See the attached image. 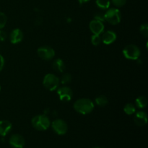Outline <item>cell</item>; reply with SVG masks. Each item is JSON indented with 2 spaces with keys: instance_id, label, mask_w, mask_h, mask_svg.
<instances>
[{
  "instance_id": "17",
  "label": "cell",
  "mask_w": 148,
  "mask_h": 148,
  "mask_svg": "<svg viewBox=\"0 0 148 148\" xmlns=\"http://www.w3.org/2000/svg\"><path fill=\"white\" fill-rule=\"evenodd\" d=\"M95 103L99 106L103 107L108 104V100L105 95H99V96L95 98Z\"/></svg>"
},
{
  "instance_id": "29",
  "label": "cell",
  "mask_w": 148,
  "mask_h": 148,
  "mask_svg": "<svg viewBox=\"0 0 148 148\" xmlns=\"http://www.w3.org/2000/svg\"><path fill=\"white\" fill-rule=\"evenodd\" d=\"M94 148H101V147H94Z\"/></svg>"
},
{
  "instance_id": "11",
  "label": "cell",
  "mask_w": 148,
  "mask_h": 148,
  "mask_svg": "<svg viewBox=\"0 0 148 148\" xmlns=\"http://www.w3.org/2000/svg\"><path fill=\"white\" fill-rule=\"evenodd\" d=\"M135 115L134 117V123L139 127H143L147 123V115L145 111H140L134 113Z\"/></svg>"
},
{
  "instance_id": "2",
  "label": "cell",
  "mask_w": 148,
  "mask_h": 148,
  "mask_svg": "<svg viewBox=\"0 0 148 148\" xmlns=\"http://www.w3.org/2000/svg\"><path fill=\"white\" fill-rule=\"evenodd\" d=\"M31 124L33 128L38 131H45L48 130L51 125V121L49 117L45 114L37 115L31 120Z\"/></svg>"
},
{
  "instance_id": "4",
  "label": "cell",
  "mask_w": 148,
  "mask_h": 148,
  "mask_svg": "<svg viewBox=\"0 0 148 148\" xmlns=\"http://www.w3.org/2000/svg\"><path fill=\"white\" fill-rule=\"evenodd\" d=\"M106 21L109 23L111 25L119 24L121 20V14L119 10L116 8H111L108 10L105 13Z\"/></svg>"
},
{
  "instance_id": "30",
  "label": "cell",
  "mask_w": 148,
  "mask_h": 148,
  "mask_svg": "<svg viewBox=\"0 0 148 148\" xmlns=\"http://www.w3.org/2000/svg\"><path fill=\"white\" fill-rule=\"evenodd\" d=\"M0 90H1V87H0Z\"/></svg>"
},
{
  "instance_id": "3",
  "label": "cell",
  "mask_w": 148,
  "mask_h": 148,
  "mask_svg": "<svg viewBox=\"0 0 148 148\" xmlns=\"http://www.w3.org/2000/svg\"><path fill=\"white\" fill-rule=\"evenodd\" d=\"M60 79L53 74H47L44 77L43 85L49 91H53L59 87Z\"/></svg>"
},
{
  "instance_id": "20",
  "label": "cell",
  "mask_w": 148,
  "mask_h": 148,
  "mask_svg": "<svg viewBox=\"0 0 148 148\" xmlns=\"http://www.w3.org/2000/svg\"><path fill=\"white\" fill-rule=\"evenodd\" d=\"M71 81H72V75L69 73L63 74L60 79V82H62L63 85L69 84Z\"/></svg>"
},
{
  "instance_id": "6",
  "label": "cell",
  "mask_w": 148,
  "mask_h": 148,
  "mask_svg": "<svg viewBox=\"0 0 148 148\" xmlns=\"http://www.w3.org/2000/svg\"><path fill=\"white\" fill-rule=\"evenodd\" d=\"M37 53L39 57L45 61H49L55 56V51L51 47L48 46H43L38 48Z\"/></svg>"
},
{
  "instance_id": "18",
  "label": "cell",
  "mask_w": 148,
  "mask_h": 148,
  "mask_svg": "<svg viewBox=\"0 0 148 148\" xmlns=\"http://www.w3.org/2000/svg\"><path fill=\"white\" fill-rule=\"evenodd\" d=\"M124 111L127 114V115H132L136 112V107L134 104L129 103L126 104L124 108Z\"/></svg>"
},
{
  "instance_id": "12",
  "label": "cell",
  "mask_w": 148,
  "mask_h": 148,
  "mask_svg": "<svg viewBox=\"0 0 148 148\" xmlns=\"http://www.w3.org/2000/svg\"><path fill=\"white\" fill-rule=\"evenodd\" d=\"M10 41L13 44H17L20 43L23 39V33L20 29L16 28L14 29L10 33Z\"/></svg>"
},
{
  "instance_id": "16",
  "label": "cell",
  "mask_w": 148,
  "mask_h": 148,
  "mask_svg": "<svg viewBox=\"0 0 148 148\" xmlns=\"http://www.w3.org/2000/svg\"><path fill=\"white\" fill-rule=\"evenodd\" d=\"M147 105V99L145 96H140L136 99V106L138 108H144Z\"/></svg>"
},
{
  "instance_id": "15",
  "label": "cell",
  "mask_w": 148,
  "mask_h": 148,
  "mask_svg": "<svg viewBox=\"0 0 148 148\" xmlns=\"http://www.w3.org/2000/svg\"><path fill=\"white\" fill-rule=\"evenodd\" d=\"M52 66H53V69L59 73H62L64 72L65 68H66L64 62L61 59H56V60L53 61Z\"/></svg>"
},
{
  "instance_id": "1",
  "label": "cell",
  "mask_w": 148,
  "mask_h": 148,
  "mask_svg": "<svg viewBox=\"0 0 148 148\" xmlns=\"http://www.w3.org/2000/svg\"><path fill=\"white\" fill-rule=\"evenodd\" d=\"M93 102L89 98H80L74 103V108L79 114L86 115L92 112L94 109Z\"/></svg>"
},
{
  "instance_id": "7",
  "label": "cell",
  "mask_w": 148,
  "mask_h": 148,
  "mask_svg": "<svg viewBox=\"0 0 148 148\" xmlns=\"http://www.w3.org/2000/svg\"><path fill=\"white\" fill-rule=\"evenodd\" d=\"M51 127L53 131L59 135H64L68 131V126L66 121L58 119L51 123Z\"/></svg>"
},
{
  "instance_id": "27",
  "label": "cell",
  "mask_w": 148,
  "mask_h": 148,
  "mask_svg": "<svg viewBox=\"0 0 148 148\" xmlns=\"http://www.w3.org/2000/svg\"><path fill=\"white\" fill-rule=\"evenodd\" d=\"M4 66V59L1 54H0V72L3 69Z\"/></svg>"
},
{
  "instance_id": "24",
  "label": "cell",
  "mask_w": 148,
  "mask_h": 148,
  "mask_svg": "<svg viewBox=\"0 0 148 148\" xmlns=\"http://www.w3.org/2000/svg\"><path fill=\"white\" fill-rule=\"evenodd\" d=\"M111 2L117 7H123L127 2V0H111Z\"/></svg>"
},
{
  "instance_id": "25",
  "label": "cell",
  "mask_w": 148,
  "mask_h": 148,
  "mask_svg": "<svg viewBox=\"0 0 148 148\" xmlns=\"http://www.w3.org/2000/svg\"><path fill=\"white\" fill-rule=\"evenodd\" d=\"M95 20H99V21L103 22V23L104 21H106L105 14H102V13H98V14H95Z\"/></svg>"
},
{
  "instance_id": "5",
  "label": "cell",
  "mask_w": 148,
  "mask_h": 148,
  "mask_svg": "<svg viewBox=\"0 0 148 148\" xmlns=\"http://www.w3.org/2000/svg\"><path fill=\"white\" fill-rule=\"evenodd\" d=\"M140 49L137 46L133 44L127 45L124 49H123V54L124 57L131 60H137L139 59L140 56Z\"/></svg>"
},
{
  "instance_id": "23",
  "label": "cell",
  "mask_w": 148,
  "mask_h": 148,
  "mask_svg": "<svg viewBox=\"0 0 148 148\" xmlns=\"http://www.w3.org/2000/svg\"><path fill=\"white\" fill-rule=\"evenodd\" d=\"M140 32L142 35L145 38L148 37V25L147 23H145L140 26Z\"/></svg>"
},
{
  "instance_id": "9",
  "label": "cell",
  "mask_w": 148,
  "mask_h": 148,
  "mask_svg": "<svg viewBox=\"0 0 148 148\" xmlns=\"http://www.w3.org/2000/svg\"><path fill=\"white\" fill-rule=\"evenodd\" d=\"M10 145L13 148H23L25 144V139L20 134H13L10 138Z\"/></svg>"
},
{
  "instance_id": "22",
  "label": "cell",
  "mask_w": 148,
  "mask_h": 148,
  "mask_svg": "<svg viewBox=\"0 0 148 148\" xmlns=\"http://www.w3.org/2000/svg\"><path fill=\"white\" fill-rule=\"evenodd\" d=\"M7 22V17L3 12H0V30L3 29L6 25Z\"/></svg>"
},
{
  "instance_id": "21",
  "label": "cell",
  "mask_w": 148,
  "mask_h": 148,
  "mask_svg": "<svg viewBox=\"0 0 148 148\" xmlns=\"http://www.w3.org/2000/svg\"><path fill=\"white\" fill-rule=\"evenodd\" d=\"M91 42L94 46H98L100 43L102 42V39H101V35H92L91 37Z\"/></svg>"
},
{
  "instance_id": "28",
  "label": "cell",
  "mask_w": 148,
  "mask_h": 148,
  "mask_svg": "<svg viewBox=\"0 0 148 148\" xmlns=\"http://www.w3.org/2000/svg\"><path fill=\"white\" fill-rule=\"evenodd\" d=\"M77 1H78V2L79 3V4H84V3L88 2V1H89L90 0H77Z\"/></svg>"
},
{
  "instance_id": "26",
  "label": "cell",
  "mask_w": 148,
  "mask_h": 148,
  "mask_svg": "<svg viewBox=\"0 0 148 148\" xmlns=\"http://www.w3.org/2000/svg\"><path fill=\"white\" fill-rule=\"evenodd\" d=\"M7 34L4 30H3L2 29L0 30V40L1 41H4V40L7 39Z\"/></svg>"
},
{
  "instance_id": "19",
  "label": "cell",
  "mask_w": 148,
  "mask_h": 148,
  "mask_svg": "<svg viewBox=\"0 0 148 148\" xmlns=\"http://www.w3.org/2000/svg\"><path fill=\"white\" fill-rule=\"evenodd\" d=\"M111 1L110 0H96V4L100 9L107 10L110 7Z\"/></svg>"
},
{
  "instance_id": "13",
  "label": "cell",
  "mask_w": 148,
  "mask_h": 148,
  "mask_svg": "<svg viewBox=\"0 0 148 148\" xmlns=\"http://www.w3.org/2000/svg\"><path fill=\"white\" fill-rule=\"evenodd\" d=\"M116 34L112 30H107L103 33V36L101 37L102 41L103 43L106 45H109L111 43H114L116 40Z\"/></svg>"
},
{
  "instance_id": "14",
  "label": "cell",
  "mask_w": 148,
  "mask_h": 148,
  "mask_svg": "<svg viewBox=\"0 0 148 148\" xmlns=\"http://www.w3.org/2000/svg\"><path fill=\"white\" fill-rule=\"evenodd\" d=\"M11 122L7 120H1L0 121V136L5 137L12 130Z\"/></svg>"
},
{
  "instance_id": "10",
  "label": "cell",
  "mask_w": 148,
  "mask_h": 148,
  "mask_svg": "<svg viewBox=\"0 0 148 148\" xmlns=\"http://www.w3.org/2000/svg\"><path fill=\"white\" fill-rule=\"evenodd\" d=\"M89 27L90 31L92 32L94 35H101V33H103V23L99 21V20H95V19H94L93 20H92V21L90 23Z\"/></svg>"
},
{
  "instance_id": "8",
  "label": "cell",
  "mask_w": 148,
  "mask_h": 148,
  "mask_svg": "<svg viewBox=\"0 0 148 148\" xmlns=\"http://www.w3.org/2000/svg\"><path fill=\"white\" fill-rule=\"evenodd\" d=\"M57 93L59 99L63 102H68L71 101L73 95L72 89L67 86H62L59 88L57 90Z\"/></svg>"
}]
</instances>
